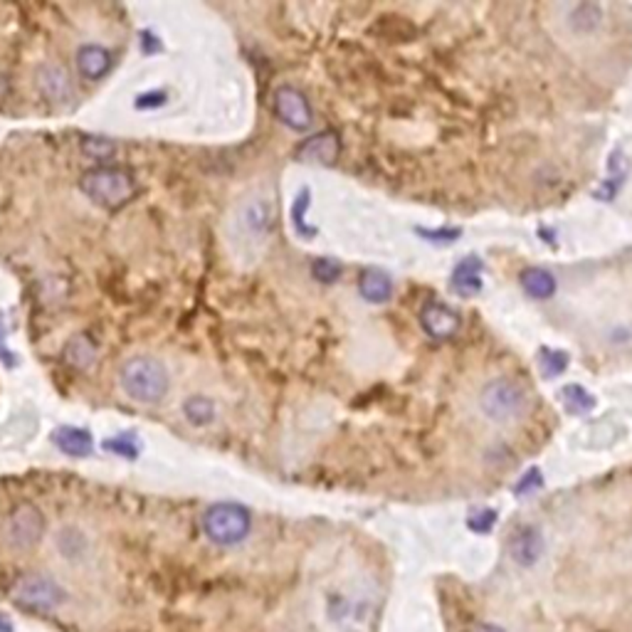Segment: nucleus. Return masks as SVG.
Wrapping results in <instances>:
<instances>
[{"label": "nucleus", "instance_id": "22", "mask_svg": "<svg viewBox=\"0 0 632 632\" xmlns=\"http://www.w3.org/2000/svg\"><path fill=\"white\" fill-rule=\"evenodd\" d=\"M568 363H571V356H568L566 351L548 349V346H544V349L539 351V369H541V373H544L546 378H558V376H563L568 369Z\"/></svg>", "mask_w": 632, "mask_h": 632}, {"label": "nucleus", "instance_id": "9", "mask_svg": "<svg viewBox=\"0 0 632 632\" xmlns=\"http://www.w3.org/2000/svg\"><path fill=\"white\" fill-rule=\"evenodd\" d=\"M420 327L430 338H450L458 334L459 314L445 302H427L420 312Z\"/></svg>", "mask_w": 632, "mask_h": 632}, {"label": "nucleus", "instance_id": "4", "mask_svg": "<svg viewBox=\"0 0 632 632\" xmlns=\"http://www.w3.org/2000/svg\"><path fill=\"white\" fill-rule=\"evenodd\" d=\"M45 529H47V522H45L43 509L35 506L33 502H20L0 522V539L12 551H30L43 541Z\"/></svg>", "mask_w": 632, "mask_h": 632}, {"label": "nucleus", "instance_id": "14", "mask_svg": "<svg viewBox=\"0 0 632 632\" xmlns=\"http://www.w3.org/2000/svg\"><path fill=\"white\" fill-rule=\"evenodd\" d=\"M77 69L85 79H101L111 69V55L101 45H85L77 53Z\"/></svg>", "mask_w": 632, "mask_h": 632}, {"label": "nucleus", "instance_id": "28", "mask_svg": "<svg viewBox=\"0 0 632 632\" xmlns=\"http://www.w3.org/2000/svg\"><path fill=\"white\" fill-rule=\"evenodd\" d=\"M494 523H497V512L494 509H474V512L467 516V526L474 531V534H490L491 529H494Z\"/></svg>", "mask_w": 632, "mask_h": 632}, {"label": "nucleus", "instance_id": "19", "mask_svg": "<svg viewBox=\"0 0 632 632\" xmlns=\"http://www.w3.org/2000/svg\"><path fill=\"white\" fill-rule=\"evenodd\" d=\"M62 359L72 369H77V371H87L89 366L97 361V346H94V341L89 336H72L65 344Z\"/></svg>", "mask_w": 632, "mask_h": 632}, {"label": "nucleus", "instance_id": "20", "mask_svg": "<svg viewBox=\"0 0 632 632\" xmlns=\"http://www.w3.org/2000/svg\"><path fill=\"white\" fill-rule=\"evenodd\" d=\"M600 22H603V8L596 3H578L576 8L571 11V18H568V25L580 35L596 33Z\"/></svg>", "mask_w": 632, "mask_h": 632}, {"label": "nucleus", "instance_id": "32", "mask_svg": "<svg viewBox=\"0 0 632 632\" xmlns=\"http://www.w3.org/2000/svg\"><path fill=\"white\" fill-rule=\"evenodd\" d=\"M474 632H506V630L499 628V625H494V622H482V625L474 628Z\"/></svg>", "mask_w": 632, "mask_h": 632}, {"label": "nucleus", "instance_id": "6", "mask_svg": "<svg viewBox=\"0 0 632 632\" xmlns=\"http://www.w3.org/2000/svg\"><path fill=\"white\" fill-rule=\"evenodd\" d=\"M12 603L28 612H50L60 608L67 600L65 590L50 576L43 573H28L20 576L11 588Z\"/></svg>", "mask_w": 632, "mask_h": 632}, {"label": "nucleus", "instance_id": "2", "mask_svg": "<svg viewBox=\"0 0 632 632\" xmlns=\"http://www.w3.org/2000/svg\"><path fill=\"white\" fill-rule=\"evenodd\" d=\"M79 190L101 207H121L136 193L134 175L117 166H97L79 178Z\"/></svg>", "mask_w": 632, "mask_h": 632}, {"label": "nucleus", "instance_id": "24", "mask_svg": "<svg viewBox=\"0 0 632 632\" xmlns=\"http://www.w3.org/2000/svg\"><path fill=\"white\" fill-rule=\"evenodd\" d=\"M341 272H344V264L334 260V257H316V260L312 262V277H314L316 282L334 284L338 282Z\"/></svg>", "mask_w": 632, "mask_h": 632}, {"label": "nucleus", "instance_id": "5", "mask_svg": "<svg viewBox=\"0 0 632 632\" xmlns=\"http://www.w3.org/2000/svg\"><path fill=\"white\" fill-rule=\"evenodd\" d=\"M252 529L250 512L232 502L213 504L203 514V534L215 546H235L247 539Z\"/></svg>", "mask_w": 632, "mask_h": 632}, {"label": "nucleus", "instance_id": "27", "mask_svg": "<svg viewBox=\"0 0 632 632\" xmlns=\"http://www.w3.org/2000/svg\"><path fill=\"white\" fill-rule=\"evenodd\" d=\"M415 232L435 245H452L462 238V228H415Z\"/></svg>", "mask_w": 632, "mask_h": 632}, {"label": "nucleus", "instance_id": "1", "mask_svg": "<svg viewBox=\"0 0 632 632\" xmlns=\"http://www.w3.org/2000/svg\"><path fill=\"white\" fill-rule=\"evenodd\" d=\"M121 388L126 391L129 398L139 403H158L164 401L171 378L166 366L153 356H136L129 359L121 369Z\"/></svg>", "mask_w": 632, "mask_h": 632}, {"label": "nucleus", "instance_id": "26", "mask_svg": "<svg viewBox=\"0 0 632 632\" xmlns=\"http://www.w3.org/2000/svg\"><path fill=\"white\" fill-rule=\"evenodd\" d=\"M539 490H544V474H541V469L539 467H531L526 469L522 480L516 482L514 494H516V497H534Z\"/></svg>", "mask_w": 632, "mask_h": 632}, {"label": "nucleus", "instance_id": "33", "mask_svg": "<svg viewBox=\"0 0 632 632\" xmlns=\"http://www.w3.org/2000/svg\"><path fill=\"white\" fill-rule=\"evenodd\" d=\"M0 632H12V622L5 615H0Z\"/></svg>", "mask_w": 632, "mask_h": 632}, {"label": "nucleus", "instance_id": "8", "mask_svg": "<svg viewBox=\"0 0 632 632\" xmlns=\"http://www.w3.org/2000/svg\"><path fill=\"white\" fill-rule=\"evenodd\" d=\"M546 554V541L544 534L539 526L531 523H523L509 539V556L516 566L522 568H534Z\"/></svg>", "mask_w": 632, "mask_h": 632}, {"label": "nucleus", "instance_id": "7", "mask_svg": "<svg viewBox=\"0 0 632 632\" xmlns=\"http://www.w3.org/2000/svg\"><path fill=\"white\" fill-rule=\"evenodd\" d=\"M272 107L277 119L287 124L289 129L306 131L314 121V109L309 104V99L302 89L292 87V85H282L277 87L272 97Z\"/></svg>", "mask_w": 632, "mask_h": 632}, {"label": "nucleus", "instance_id": "16", "mask_svg": "<svg viewBox=\"0 0 632 632\" xmlns=\"http://www.w3.org/2000/svg\"><path fill=\"white\" fill-rule=\"evenodd\" d=\"M519 282H522L523 292L531 296V299H539V302L551 299L558 289L554 272H548L544 267H526V270L519 274Z\"/></svg>", "mask_w": 632, "mask_h": 632}, {"label": "nucleus", "instance_id": "23", "mask_svg": "<svg viewBox=\"0 0 632 632\" xmlns=\"http://www.w3.org/2000/svg\"><path fill=\"white\" fill-rule=\"evenodd\" d=\"M309 206H312V190L302 188L295 206H292V225H295L296 235H302V238H314L316 235V228L306 225V210H309Z\"/></svg>", "mask_w": 632, "mask_h": 632}, {"label": "nucleus", "instance_id": "15", "mask_svg": "<svg viewBox=\"0 0 632 632\" xmlns=\"http://www.w3.org/2000/svg\"><path fill=\"white\" fill-rule=\"evenodd\" d=\"M53 442H55V447H60V452H65L67 458H87L94 450V440L87 430L69 425L57 427L53 433Z\"/></svg>", "mask_w": 632, "mask_h": 632}, {"label": "nucleus", "instance_id": "31", "mask_svg": "<svg viewBox=\"0 0 632 632\" xmlns=\"http://www.w3.org/2000/svg\"><path fill=\"white\" fill-rule=\"evenodd\" d=\"M0 353H3V359L8 361V363H12L11 351L5 349V327H3V324H0Z\"/></svg>", "mask_w": 632, "mask_h": 632}, {"label": "nucleus", "instance_id": "29", "mask_svg": "<svg viewBox=\"0 0 632 632\" xmlns=\"http://www.w3.org/2000/svg\"><path fill=\"white\" fill-rule=\"evenodd\" d=\"M104 447H107L109 452H114V455H121V458L126 459H136L139 458V450H142L131 435H119L114 437V440H107Z\"/></svg>", "mask_w": 632, "mask_h": 632}, {"label": "nucleus", "instance_id": "30", "mask_svg": "<svg viewBox=\"0 0 632 632\" xmlns=\"http://www.w3.org/2000/svg\"><path fill=\"white\" fill-rule=\"evenodd\" d=\"M161 104H166V92H149L136 99V109H156Z\"/></svg>", "mask_w": 632, "mask_h": 632}, {"label": "nucleus", "instance_id": "12", "mask_svg": "<svg viewBox=\"0 0 632 632\" xmlns=\"http://www.w3.org/2000/svg\"><path fill=\"white\" fill-rule=\"evenodd\" d=\"M37 89L47 101H67L72 97V79L65 67L47 62L37 69Z\"/></svg>", "mask_w": 632, "mask_h": 632}, {"label": "nucleus", "instance_id": "21", "mask_svg": "<svg viewBox=\"0 0 632 632\" xmlns=\"http://www.w3.org/2000/svg\"><path fill=\"white\" fill-rule=\"evenodd\" d=\"M183 415H186L190 425L206 427L215 420V403L206 395H193L183 403Z\"/></svg>", "mask_w": 632, "mask_h": 632}, {"label": "nucleus", "instance_id": "11", "mask_svg": "<svg viewBox=\"0 0 632 632\" xmlns=\"http://www.w3.org/2000/svg\"><path fill=\"white\" fill-rule=\"evenodd\" d=\"M482 272H484V264H482L477 255H469L462 262H458V267L452 270V280H450L452 292H458L459 296L480 295L482 289H484Z\"/></svg>", "mask_w": 632, "mask_h": 632}, {"label": "nucleus", "instance_id": "25", "mask_svg": "<svg viewBox=\"0 0 632 632\" xmlns=\"http://www.w3.org/2000/svg\"><path fill=\"white\" fill-rule=\"evenodd\" d=\"M82 153L87 158H94V161H109L117 156V143L109 142V139H101V136H87L82 142Z\"/></svg>", "mask_w": 632, "mask_h": 632}, {"label": "nucleus", "instance_id": "13", "mask_svg": "<svg viewBox=\"0 0 632 632\" xmlns=\"http://www.w3.org/2000/svg\"><path fill=\"white\" fill-rule=\"evenodd\" d=\"M338 153H341V142L334 131H321L296 149V156L302 161H314V164H334Z\"/></svg>", "mask_w": 632, "mask_h": 632}, {"label": "nucleus", "instance_id": "17", "mask_svg": "<svg viewBox=\"0 0 632 632\" xmlns=\"http://www.w3.org/2000/svg\"><path fill=\"white\" fill-rule=\"evenodd\" d=\"M359 292L369 304H385L393 296V280L381 270H363L359 277Z\"/></svg>", "mask_w": 632, "mask_h": 632}, {"label": "nucleus", "instance_id": "10", "mask_svg": "<svg viewBox=\"0 0 632 632\" xmlns=\"http://www.w3.org/2000/svg\"><path fill=\"white\" fill-rule=\"evenodd\" d=\"M240 225L247 235L262 238L267 235L274 225V206L270 198H252L242 206Z\"/></svg>", "mask_w": 632, "mask_h": 632}, {"label": "nucleus", "instance_id": "3", "mask_svg": "<svg viewBox=\"0 0 632 632\" xmlns=\"http://www.w3.org/2000/svg\"><path fill=\"white\" fill-rule=\"evenodd\" d=\"M480 408L491 423H514L529 410V393L522 383L499 376L482 385Z\"/></svg>", "mask_w": 632, "mask_h": 632}, {"label": "nucleus", "instance_id": "18", "mask_svg": "<svg viewBox=\"0 0 632 632\" xmlns=\"http://www.w3.org/2000/svg\"><path fill=\"white\" fill-rule=\"evenodd\" d=\"M558 401H561V405H563V410H566L568 415H573V417L590 415L593 410H596V405H598L596 395H593L588 388L578 385V383H568V385H563L561 393H558Z\"/></svg>", "mask_w": 632, "mask_h": 632}]
</instances>
